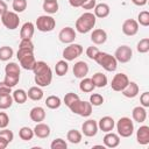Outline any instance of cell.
Instances as JSON below:
<instances>
[{
	"instance_id": "48",
	"label": "cell",
	"mask_w": 149,
	"mask_h": 149,
	"mask_svg": "<svg viewBox=\"0 0 149 149\" xmlns=\"http://www.w3.org/2000/svg\"><path fill=\"white\" fill-rule=\"evenodd\" d=\"M9 123V118L5 112H0V129L6 128Z\"/></svg>"
},
{
	"instance_id": "1",
	"label": "cell",
	"mask_w": 149,
	"mask_h": 149,
	"mask_svg": "<svg viewBox=\"0 0 149 149\" xmlns=\"http://www.w3.org/2000/svg\"><path fill=\"white\" fill-rule=\"evenodd\" d=\"M95 21H97V17L93 13H90V12H86L84 14H81L77 21H76V30L80 34H86L88 31H91L94 26H95Z\"/></svg>"
},
{
	"instance_id": "40",
	"label": "cell",
	"mask_w": 149,
	"mask_h": 149,
	"mask_svg": "<svg viewBox=\"0 0 149 149\" xmlns=\"http://www.w3.org/2000/svg\"><path fill=\"white\" fill-rule=\"evenodd\" d=\"M5 72L6 74H20V66L16 63L10 62L5 66Z\"/></svg>"
},
{
	"instance_id": "19",
	"label": "cell",
	"mask_w": 149,
	"mask_h": 149,
	"mask_svg": "<svg viewBox=\"0 0 149 149\" xmlns=\"http://www.w3.org/2000/svg\"><path fill=\"white\" fill-rule=\"evenodd\" d=\"M34 31H35V24L33 22H26L22 24L21 27V30H20V38L21 40H24V38H28V40H31L33 35H34Z\"/></svg>"
},
{
	"instance_id": "49",
	"label": "cell",
	"mask_w": 149,
	"mask_h": 149,
	"mask_svg": "<svg viewBox=\"0 0 149 149\" xmlns=\"http://www.w3.org/2000/svg\"><path fill=\"white\" fill-rule=\"evenodd\" d=\"M140 102H141V105H142L144 108L149 107V92H143V93L141 94V97H140Z\"/></svg>"
},
{
	"instance_id": "53",
	"label": "cell",
	"mask_w": 149,
	"mask_h": 149,
	"mask_svg": "<svg viewBox=\"0 0 149 149\" xmlns=\"http://www.w3.org/2000/svg\"><path fill=\"white\" fill-rule=\"evenodd\" d=\"M8 10V7H7V3L3 1V0H0V16L3 14V13H6Z\"/></svg>"
},
{
	"instance_id": "31",
	"label": "cell",
	"mask_w": 149,
	"mask_h": 149,
	"mask_svg": "<svg viewBox=\"0 0 149 149\" xmlns=\"http://www.w3.org/2000/svg\"><path fill=\"white\" fill-rule=\"evenodd\" d=\"M66 139L70 143L72 144H77L81 141V133L78 132L77 129H70L66 134Z\"/></svg>"
},
{
	"instance_id": "20",
	"label": "cell",
	"mask_w": 149,
	"mask_h": 149,
	"mask_svg": "<svg viewBox=\"0 0 149 149\" xmlns=\"http://www.w3.org/2000/svg\"><path fill=\"white\" fill-rule=\"evenodd\" d=\"M107 40V33L104 30V29H94L92 33H91V41L94 43V44H104Z\"/></svg>"
},
{
	"instance_id": "10",
	"label": "cell",
	"mask_w": 149,
	"mask_h": 149,
	"mask_svg": "<svg viewBox=\"0 0 149 149\" xmlns=\"http://www.w3.org/2000/svg\"><path fill=\"white\" fill-rule=\"evenodd\" d=\"M128 83H129V79H128L127 74L120 72L113 77L112 83H111V87H112V90H114L116 92H121L128 85Z\"/></svg>"
},
{
	"instance_id": "14",
	"label": "cell",
	"mask_w": 149,
	"mask_h": 149,
	"mask_svg": "<svg viewBox=\"0 0 149 149\" xmlns=\"http://www.w3.org/2000/svg\"><path fill=\"white\" fill-rule=\"evenodd\" d=\"M58 38H59V41H61L62 43H68V44H70V43H72V42L74 41V38H76V31H74V29L71 28V27H64V28L59 31Z\"/></svg>"
},
{
	"instance_id": "7",
	"label": "cell",
	"mask_w": 149,
	"mask_h": 149,
	"mask_svg": "<svg viewBox=\"0 0 149 149\" xmlns=\"http://www.w3.org/2000/svg\"><path fill=\"white\" fill-rule=\"evenodd\" d=\"M1 22L2 24L7 28V29H10V30H14L19 27L20 24V19H19V15L15 13V12H9L7 10L6 13H3L1 15Z\"/></svg>"
},
{
	"instance_id": "28",
	"label": "cell",
	"mask_w": 149,
	"mask_h": 149,
	"mask_svg": "<svg viewBox=\"0 0 149 149\" xmlns=\"http://www.w3.org/2000/svg\"><path fill=\"white\" fill-rule=\"evenodd\" d=\"M79 88H80L81 92L90 93L95 88V86H94V84H93L91 78H85L84 77V78H81V80L79 83Z\"/></svg>"
},
{
	"instance_id": "32",
	"label": "cell",
	"mask_w": 149,
	"mask_h": 149,
	"mask_svg": "<svg viewBox=\"0 0 149 149\" xmlns=\"http://www.w3.org/2000/svg\"><path fill=\"white\" fill-rule=\"evenodd\" d=\"M61 104H62V100H61V98L57 97V95H49V97L45 99V105H47V107L50 108V109H56V108H58V107L61 106Z\"/></svg>"
},
{
	"instance_id": "16",
	"label": "cell",
	"mask_w": 149,
	"mask_h": 149,
	"mask_svg": "<svg viewBox=\"0 0 149 149\" xmlns=\"http://www.w3.org/2000/svg\"><path fill=\"white\" fill-rule=\"evenodd\" d=\"M115 127V121L113 118L111 116H102L99 122H98V128L105 133H108V132H112L113 128Z\"/></svg>"
},
{
	"instance_id": "9",
	"label": "cell",
	"mask_w": 149,
	"mask_h": 149,
	"mask_svg": "<svg viewBox=\"0 0 149 149\" xmlns=\"http://www.w3.org/2000/svg\"><path fill=\"white\" fill-rule=\"evenodd\" d=\"M132 56H133V51L128 45H120L114 52V57L116 62H120V63L129 62L132 59Z\"/></svg>"
},
{
	"instance_id": "38",
	"label": "cell",
	"mask_w": 149,
	"mask_h": 149,
	"mask_svg": "<svg viewBox=\"0 0 149 149\" xmlns=\"http://www.w3.org/2000/svg\"><path fill=\"white\" fill-rule=\"evenodd\" d=\"M12 7L15 13H22L27 8V0H13Z\"/></svg>"
},
{
	"instance_id": "33",
	"label": "cell",
	"mask_w": 149,
	"mask_h": 149,
	"mask_svg": "<svg viewBox=\"0 0 149 149\" xmlns=\"http://www.w3.org/2000/svg\"><path fill=\"white\" fill-rule=\"evenodd\" d=\"M19 136H20V139L23 140V141H30V140L34 137V130H33L31 128L24 126V127L20 128V130H19Z\"/></svg>"
},
{
	"instance_id": "2",
	"label": "cell",
	"mask_w": 149,
	"mask_h": 149,
	"mask_svg": "<svg viewBox=\"0 0 149 149\" xmlns=\"http://www.w3.org/2000/svg\"><path fill=\"white\" fill-rule=\"evenodd\" d=\"M16 57L20 62V65L24 70H33L36 63V59L34 57V50L29 49H20L16 52Z\"/></svg>"
},
{
	"instance_id": "22",
	"label": "cell",
	"mask_w": 149,
	"mask_h": 149,
	"mask_svg": "<svg viewBox=\"0 0 149 149\" xmlns=\"http://www.w3.org/2000/svg\"><path fill=\"white\" fill-rule=\"evenodd\" d=\"M29 116L33 121H35L36 123L37 122H42L44 119H45V111L43 107L41 106H36V107H33L30 109V113H29Z\"/></svg>"
},
{
	"instance_id": "51",
	"label": "cell",
	"mask_w": 149,
	"mask_h": 149,
	"mask_svg": "<svg viewBox=\"0 0 149 149\" xmlns=\"http://www.w3.org/2000/svg\"><path fill=\"white\" fill-rule=\"evenodd\" d=\"M95 0H86L84 3H83V6H81V8L83 9H93L94 7H95Z\"/></svg>"
},
{
	"instance_id": "25",
	"label": "cell",
	"mask_w": 149,
	"mask_h": 149,
	"mask_svg": "<svg viewBox=\"0 0 149 149\" xmlns=\"http://www.w3.org/2000/svg\"><path fill=\"white\" fill-rule=\"evenodd\" d=\"M93 9H94V15H95V17H99V19L107 17V16L109 15V12H111L109 6H108L107 3H104V2L95 5V7H94Z\"/></svg>"
},
{
	"instance_id": "24",
	"label": "cell",
	"mask_w": 149,
	"mask_h": 149,
	"mask_svg": "<svg viewBox=\"0 0 149 149\" xmlns=\"http://www.w3.org/2000/svg\"><path fill=\"white\" fill-rule=\"evenodd\" d=\"M139 91H140L139 85H137L136 83H134V81H129L128 85H127L121 92H122V94H123L126 98H135V97L139 94Z\"/></svg>"
},
{
	"instance_id": "46",
	"label": "cell",
	"mask_w": 149,
	"mask_h": 149,
	"mask_svg": "<svg viewBox=\"0 0 149 149\" xmlns=\"http://www.w3.org/2000/svg\"><path fill=\"white\" fill-rule=\"evenodd\" d=\"M100 52V50L97 48V47H93V45H91V47H88L87 49H86V56L90 58V59H95V57H97V55Z\"/></svg>"
},
{
	"instance_id": "11",
	"label": "cell",
	"mask_w": 149,
	"mask_h": 149,
	"mask_svg": "<svg viewBox=\"0 0 149 149\" xmlns=\"http://www.w3.org/2000/svg\"><path fill=\"white\" fill-rule=\"evenodd\" d=\"M34 79H35V83L37 84V86H40V87L49 86L50 83H51V80H52V71H51V69L49 68L44 72L38 73V74H35Z\"/></svg>"
},
{
	"instance_id": "4",
	"label": "cell",
	"mask_w": 149,
	"mask_h": 149,
	"mask_svg": "<svg viewBox=\"0 0 149 149\" xmlns=\"http://www.w3.org/2000/svg\"><path fill=\"white\" fill-rule=\"evenodd\" d=\"M116 130H118V135L121 137H129L133 135L134 133V123L133 121L127 118V116H122L116 122Z\"/></svg>"
},
{
	"instance_id": "43",
	"label": "cell",
	"mask_w": 149,
	"mask_h": 149,
	"mask_svg": "<svg viewBox=\"0 0 149 149\" xmlns=\"http://www.w3.org/2000/svg\"><path fill=\"white\" fill-rule=\"evenodd\" d=\"M51 149H66L68 148V143L63 140V139H56L51 142L50 144Z\"/></svg>"
},
{
	"instance_id": "35",
	"label": "cell",
	"mask_w": 149,
	"mask_h": 149,
	"mask_svg": "<svg viewBox=\"0 0 149 149\" xmlns=\"http://www.w3.org/2000/svg\"><path fill=\"white\" fill-rule=\"evenodd\" d=\"M13 49L8 45H3V47H0V61H9L12 57H13Z\"/></svg>"
},
{
	"instance_id": "52",
	"label": "cell",
	"mask_w": 149,
	"mask_h": 149,
	"mask_svg": "<svg viewBox=\"0 0 149 149\" xmlns=\"http://www.w3.org/2000/svg\"><path fill=\"white\" fill-rule=\"evenodd\" d=\"M85 1H86V0H69V3H70L72 7H81Z\"/></svg>"
},
{
	"instance_id": "26",
	"label": "cell",
	"mask_w": 149,
	"mask_h": 149,
	"mask_svg": "<svg viewBox=\"0 0 149 149\" xmlns=\"http://www.w3.org/2000/svg\"><path fill=\"white\" fill-rule=\"evenodd\" d=\"M43 91H42V88L40 87V86H31L29 90H28V92H27V95H28V98L29 99H31V100H34V101H38V100H41L42 98H43Z\"/></svg>"
},
{
	"instance_id": "15",
	"label": "cell",
	"mask_w": 149,
	"mask_h": 149,
	"mask_svg": "<svg viewBox=\"0 0 149 149\" xmlns=\"http://www.w3.org/2000/svg\"><path fill=\"white\" fill-rule=\"evenodd\" d=\"M72 71H73L74 77L81 79V78L86 77V74L88 73V65H87L86 62H84V61H79V62H77V63L73 65Z\"/></svg>"
},
{
	"instance_id": "55",
	"label": "cell",
	"mask_w": 149,
	"mask_h": 149,
	"mask_svg": "<svg viewBox=\"0 0 149 149\" xmlns=\"http://www.w3.org/2000/svg\"><path fill=\"white\" fill-rule=\"evenodd\" d=\"M8 144H9V143H8L6 140H3L2 137H0V149H5Z\"/></svg>"
},
{
	"instance_id": "27",
	"label": "cell",
	"mask_w": 149,
	"mask_h": 149,
	"mask_svg": "<svg viewBox=\"0 0 149 149\" xmlns=\"http://www.w3.org/2000/svg\"><path fill=\"white\" fill-rule=\"evenodd\" d=\"M92 81L95 87H105L107 85V77L102 72H97L92 76Z\"/></svg>"
},
{
	"instance_id": "13",
	"label": "cell",
	"mask_w": 149,
	"mask_h": 149,
	"mask_svg": "<svg viewBox=\"0 0 149 149\" xmlns=\"http://www.w3.org/2000/svg\"><path fill=\"white\" fill-rule=\"evenodd\" d=\"M139 31V23L134 19H127L122 23V33L127 36H134Z\"/></svg>"
},
{
	"instance_id": "23",
	"label": "cell",
	"mask_w": 149,
	"mask_h": 149,
	"mask_svg": "<svg viewBox=\"0 0 149 149\" xmlns=\"http://www.w3.org/2000/svg\"><path fill=\"white\" fill-rule=\"evenodd\" d=\"M132 116H133L134 121H136L139 123H142L147 119V111L143 106H136L132 111Z\"/></svg>"
},
{
	"instance_id": "29",
	"label": "cell",
	"mask_w": 149,
	"mask_h": 149,
	"mask_svg": "<svg viewBox=\"0 0 149 149\" xmlns=\"http://www.w3.org/2000/svg\"><path fill=\"white\" fill-rule=\"evenodd\" d=\"M69 70V64H68V61L65 59H62V61H58L55 65V71H56V74L62 77L64 74H66Z\"/></svg>"
},
{
	"instance_id": "39",
	"label": "cell",
	"mask_w": 149,
	"mask_h": 149,
	"mask_svg": "<svg viewBox=\"0 0 149 149\" xmlns=\"http://www.w3.org/2000/svg\"><path fill=\"white\" fill-rule=\"evenodd\" d=\"M136 49L140 54H147L149 51V38L146 37V38L140 40V42L137 43Z\"/></svg>"
},
{
	"instance_id": "37",
	"label": "cell",
	"mask_w": 149,
	"mask_h": 149,
	"mask_svg": "<svg viewBox=\"0 0 149 149\" xmlns=\"http://www.w3.org/2000/svg\"><path fill=\"white\" fill-rule=\"evenodd\" d=\"M19 80H20V74H6L3 83L9 87H14L19 83Z\"/></svg>"
},
{
	"instance_id": "21",
	"label": "cell",
	"mask_w": 149,
	"mask_h": 149,
	"mask_svg": "<svg viewBox=\"0 0 149 149\" xmlns=\"http://www.w3.org/2000/svg\"><path fill=\"white\" fill-rule=\"evenodd\" d=\"M136 140L140 144H148L149 143V127L141 126L136 132Z\"/></svg>"
},
{
	"instance_id": "3",
	"label": "cell",
	"mask_w": 149,
	"mask_h": 149,
	"mask_svg": "<svg viewBox=\"0 0 149 149\" xmlns=\"http://www.w3.org/2000/svg\"><path fill=\"white\" fill-rule=\"evenodd\" d=\"M94 61H95L102 69H105V70L108 71V72H113V71H115L116 68H118V62H116L115 57L112 56V55H109V54H107V52H101V51H100V52L97 55V57H95Z\"/></svg>"
},
{
	"instance_id": "44",
	"label": "cell",
	"mask_w": 149,
	"mask_h": 149,
	"mask_svg": "<svg viewBox=\"0 0 149 149\" xmlns=\"http://www.w3.org/2000/svg\"><path fill=\"white\" fill-rule=\"evenodd\" d=\"M0 137H2L8 143H10L13 141V139H14V134H13L12 130L6 129V128H2V130H0Z\"/></svg>"
},
{
	"instance_id": "6",
	"label": "cell",
	"mask_w": 149,
	"mask_h": 149,
	"mask_svg": "<svg viewBox=\"0 0 149 149\" xmlns=\"http://www.w3.org/2000/svg\"><path fill=\"white\" fill-rule=\"evenodd\" d=\"M35 26H36L37 30L43 31V33H48V31L54 30V28L56 27V21L50 15H40L36 19Z\"/></svg>"
},
{
	"instance_id": "50",
	"label": "cell",
	"mask_w": 149,
	"mask_h": 149,
	"mask_svg": "<svg viewBox=\"0 0 149 149\" xmlns=\"http://www.w3.org/2000/svg\"><path fill=\"white\" fill-rule=\"evenodd\" d=\"M10 93H12V87L7 86L3 81H0V95L10 94Z\"/></svg>"
},
{
	"instance_id": "30",
	"label": "cell",
	"mask_w": 149,
	"mask_h": 149,
	"mask_svg": "<svg viewBox=\"0 0 149 149\" xmlns=\"http://www.w3.org/2000/svg\"><path fill=\"white\" fill-rule=\"evenodd\" d=\"M13 100L17 104H24L28 99V95H27V92L22 88H19V90H15L13 92Z\"/></svg>"
},
{
	"instance_id": "5",
	"label": "cell",
	"mask_w": 149,
	"mask_h": 149,
	"mask_svg": "<svg viewBox=\"0 0 149 149\" xmlns=\"http://www.w3.org/2000/svg\"><path fill=\"white\" fill-rule=\"evenodd\" d=\"M69 108L71 109L72 113L74 114H78L80 116H90L91 113H92V105L90 104V101H83L80 99H77L76 101H73Z\"/></svg>"
},
{
	"instance_id": "34",
	"label": "cell",
	"mask_w": 149,
	"mask_h": 149,
	"mask_svg": "<svg viewBox=\"0 0 149 149\" xmlns=\"http://www.w3.org/2000/svg\"><path fill=\"white\" fill-rule=\"evenodd\" d=\"M42 7H43V10L48 14H55L58 12V2L57 1H44Z\"/></svg>"
},
{
	"instance_id": "45",
	"label": "cell",
	"mask_w": 149,
	"mask_h": 149,
	"mask_svg": "<svg viewBox=\"0 0 149 149\" xmlns=\"http://www.w3.org/2000/svg\"><path fill=\"white\" fill-rule=\"evenodd\" d=\"M77 99H79L78 94H76V93H73V92H69V93H66L65 97H64V104L69 107V106H70L73 101H76Z\"/></svg>"
},
{
	"instance_id": "17",
	"label": "cell",
	"mask_w": 149,
	"mask_h": 149,
	"mask_svg": "<svg viewBox=\"0 0 149 149\" xmlns=\"http://www.w3.org/2000/svg\"><path fill=\"white\" fill-rule=\"evenodd\" d=\"M33 130H34V135L37 136L38 139H47L50 135V127L43 122H37Z\"/></svg>"
},
{
	"instance_id": "54",
	"label": "cell",
	"mask_w": 149,
	"mask_h": 149,
	"mask_svg": "<svg viewBox=\"0 0 149 149\" xmlns=\"http://www.w3.org/2000/svg\"><path fill=\"white\" fill-rule=\"evenodd\" d=\"M148 0H132V2L135 5V6H144L147 3Z\"/></svg>"
},
{
	"instance_id": "42",
	"label": "cell",
	"mask_w": 149,
	"mask_h": 149,
	"mask_svg": "<svg viewBox=\"0 0 149 149\" xmlns=\"http://www.w3.org/2000/svg\"><path fill=\"white\" fill-rule=\"evenodd\" d=\"M104 102V97L99 93H93L90 95V104L92 106H100Z\"/></svg>"
},
{
	"instance_id": "56",
	"label": "cell",
	"mask_w": 149,
	"mask_h": 149,
	"mask_svg": "<svg viewBox=\"0 0 149 149\" xmlns=\"http://www.w3.org/2000/svg\"><path fill=\"white\" fill-rule=\"evenodd\" d=\"M44 1H57V0H44Z\"/></svg>"
},
{
	"instance_id": "18",
	"label": "cell",
	"mask_w": 149,
	"mask_h": 149,
	"mask_svg": "<svg viewBox=\"0 0 149 149\" xmlns=\"http://www.w3.org/2000/svg\"><path fill=\"white\" fill-rule=\"evenodd\" d=\"M102 141H104L105 147H107V148H115V147H118L120 144V136L118 134H115V133L108 132L104 136Z\"/></svg>"
},
{
	"instance_id": "36",
	"label": "cell",
	"mask_w": 149,
	"mask_h": 149,
	"mask_svg": "<svg viewBox=\"0 0 149 149\" xmlns=\"http://www.w3.org/2000/svg\"><path fill=\"white\" fill-rule=\"evenodd\" d=\"M13 97L10 94H5L0 95V109H7L12 106L13 104Z\"/></svg>"
},
{
	"instance_id": "41",
	"label": "cell",
	"mask_w": 149,
	"mask_h": 149,
	"mask_svg": "<svg viewBox=\"0 0 149 149\" xmlns=\"http://www.w3.org/2000/svg\"><path fill=\"white\" fill-rule=\"evenodd\" d=\"M137 23H140L143 27H148L149 26V12L147 10L140 12L137 16Z\"/></svg>"
},
{
	"instance_id": "47",
	"label": "cell",
	"mask_w": 149,
	"mask_h": 149,
	"mask_svg": "<svg viewBox=\"0 0 149 149\" xmlns=\"http://www.w3.org/2000/svg\"><path fill=\"white\" fill-rule=\"evenodd\" d=\"M19 48H20V49H29V50H34V43L31 42V40L24 38V40H21V42H20V44H19Z\"/></svg>"
},
{
	"instance_id": "8",
	"label": "cell",
	"mask_w": 149,
	"mask_h": 149,
	"mask_svg": "<svg viewBox=\"0 0 149 149\" xmlns=\"http://www.w3.org/2000/svg\"><path fill=\"white\" fill-rule=\"evenodd\" d=\"M83 54V47L77 43H70L65 49L63 50V58L68 62L73 61L74 58L79 57Z\"/></svg>"
},
{
	"instance_id": "12",
	"label": "cell",
	"mask_w": 149,
	"mask_h": 149,
	"mask_svg": "<svg viewBox=\"0 0 149 149\" xmlns=\"http://www.w3.org/2000/svg\"><path fill=\"white\" fill-rule=\"evenodd\" d=\"M98 123L95 120H86L84 121V123L81 125V130H83V134L87 137H92V136H95L97 133H98Z\"/></svg>"
}]
</instances>
